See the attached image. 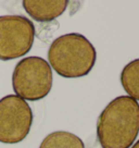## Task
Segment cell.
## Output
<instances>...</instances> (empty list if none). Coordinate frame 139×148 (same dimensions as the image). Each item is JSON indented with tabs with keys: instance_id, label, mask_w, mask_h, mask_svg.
Wrapping results in <instances>:
<instances>
[{
	"instance_id": "cell-1",
	"label": "cell",
	"mask_w": 139,
	"mask_h": 148,
	"mask_svg": "<svg viewBox=\"0 0 139 148\" xmlns=\"http://www.w3.org/2000/svg\"><path fill=\"white\" fill-rule=\"evenodd\" d=\"M139 134V103L129 96L114 98L97 121V136L102 148H129Z\"/></svg>"
},
{
	"instance_id": "cell-2",
	"label": "cell",
	"mask_w": 139,
	"mask_h": 148,
	"mask_svg": "<svg viewBox=\"0 0 139 148\" xmlns=\"http://www.w3.org/2000/svg\"><path fill=\"white\" fill-rule=\"evenodd\" d=\"M97 59L91 42L79 33H69L56 38L48 49L51 69L62 77L76 79L88 75Z\"/></svg>"
},
{
	"instance_id": "cell-3",
	"label": "cell",
	"mask_w": 139,
	"mask_h": 148,
	"mask_svg": "<svg viewBox=\"0 0 139 148\" xmlns=\"http://www.w3.org/2000/svg\"><path fill=\"white\" fill-rule=\"evenodd\" d=\"M52 69L40 57L32 56L20 60L12 73V87L16 96L24 100L38 101L50 92Z\"/></svg>"
},
{
	"instance_id": "cell-4",
	"label": "cell",
	"mask_w": 139,
	"mask_h": 148,
	"mask_svg": "<svg viewBox=\"0 0 139 148\" xmlns=\"http://www.w3.org/2000/svg\"><path fill=\"white\" fill-rule=\"evenodd\" d=\"M35 26L23 15L0 16V60L21 58L32 49Z\"/></svg>"
},
{
	"instance_id": "cell-5",
	"label": "cell",
	"mask_w": 139,
	"mask_h": 148,
	"mask_svg": "<svg viewBox=\"0 0 139 148\" xmlns=\"http://www.w3.org/2000/svg\"><path fill=\"white\" fill-rule=\"evenodd\" d=\"M33 124V111L16 95L0 99V143L18 144L28 135Z\"/></svg>"
},
{
	"instance_id": "cell-6",
	"label": "cell",
	"mask_w": 139,
	"mask_h": 148,
	"mask_svg": "<svg viewBox=\"0 0 139 148\" xmlns=\"http://www.w3.org/2000/svg\"><path fill=\"white\" fill-rule=\"evenodd\" d=\"M24 10L37 22H50L59 18L67 8V0H24Z\"/></svg>"
},
{
	"instance_id": "cell-7",
	"label": "cell",
	"mask_w": 139,
	"mask_h": 148,
	"mask_svg": "<svg viewBox=\"0 0 139 148\" xmlns=\"http://www.w3.org/2000/svg\"><path fill=\"white\" fill-rule=\"evenodd\" d=\"M39 148H85V145L77 135L65 131H58L47 135Z\"/></svg>"
},
{
	"instance_id": "cell-8",
	"label": "cell",
	"mask_w": 139,
	"mask_h": 148,
	"mask_svg": "<svg viewBox=\"0 0 139 148\" xmlns=\"http://www.w3.org/2000/svg\"><path fill=\"white\" fill-rule=\"evenodd\" d=\"M121 84L129 97L139 101V59L130 61L123 68Z\"/></svg>"
},
{
	"instance_id": "cell-9",
	"label": "cell",
	"mask_w": 139,
	"mask_h": 148,
	"mask_svg": "<svg viewBox=\"0 0 139 148\" xmlns=\"http://www.w3.org/2000/svg\"><path fill=\"white\" fill-rule=\"evenodd\" d=\"M132 148H139V139L133 145V146H132Z\"/></svg>"
}]
</instances>
